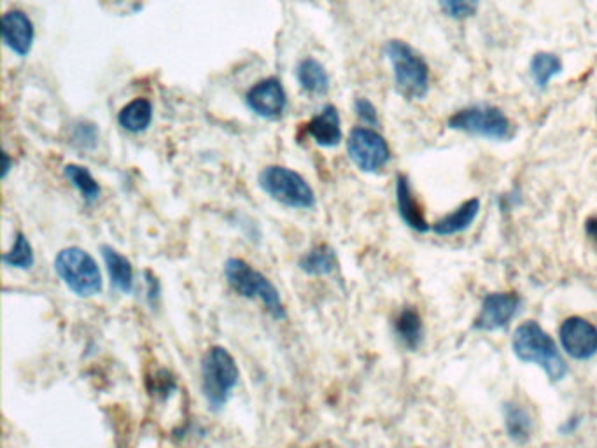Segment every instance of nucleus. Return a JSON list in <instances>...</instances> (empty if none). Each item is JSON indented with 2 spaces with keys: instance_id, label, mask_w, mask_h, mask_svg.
I'll use <instances>...</instances> for the list:
<instances>
[{
  "instance_id": "nucleus-1",
  "label": "nucleus",
  "mask_w": 597,
  "mask_h": 448,
  "mask_svg": "<svg viewBox=\"0 0 597 448\" xmlns=\"http://www.w3.org/2000/svg\"><path fill=\"white\" fill-rule=\"evenodd\" d=\"M512 350L518 361L541 368L550 382H560L568 375V365L554 338L536 321L515 327Z\"/></svg>"
},
{
  "instance_id": "nucleus-2",
  "label": "nucleus",
  "mask_w": 597,
  "mask_h": 448,
  "mask_svg": "<svg viewBox=\"0 0 597 448\" xmlns=\"http://www.w3.org/2000/svg\"><path fill=\"white\" fill-rule=\"evenodd\" d=\"M227 283L239 296L246 300H260L275 321H286L288 312L275 284L260 270L240 258H229L225 263Z\"/></svg>"
},
{
  "instance_id": "nucleus-3",
  "label": "nucleus",
  "mask_w": 597,
  "mask_h": 448,
  "mask_svg": "<svg viewBox=\"0 0 597 448\" xmlns=\"http://www.w3.org/2000/svg\"><path fill=\"white\" fill-rule=\"evenodd\" d=\"M200 369L207 405L212 411H221L239 384L240 371L237 361L225 347L212 346L207 348Z\"/></svg>"
},
{
  "instance_id": "nucleus-4",
  "label": "nucleus",
  "mask_w": 597,
  "mask_h": 448,
  "mask_svg": "<svg viewBox=\"0 0 597 448\" xmlns=\"http://www.w3.org/2000/svg\"><path fill=\"white\" fill-rule=\"evenodd\" d=\"M386 57L392 65L396 90L407 101H421L430 91V67L426 60L405 41L386 44Z\"/></svg>"
},
{
  "instance_id": "nucleus-5",
  "label": "nucleus",
  "mask_w": 597,
  "mask_h": 448,
  "mask_svg": "<svg viewBox=\"0 0 597 448\" xmlns=\"http://www.w3.org/2000/svg\"><path fill=\"white\" fill-rule=\"evenodd\" d=\"M55 272L67 289L80 298H93L102 291L99 263L81 247L62 249L55 258Z\"/></svg>"
},
{
  "instance_id": "nucleus-6",
  "label": "nucleus",
  "mask_w": 597,
  "mask_h": 448,
  "mask_svg": "<svg viewBox=\"0 0 597 448\" xmlns=\"http://www.w3.org/2000/svg\"><path fill=\"white\" fill-rule=\"evenodd\" d=\"M260 187L272 200L289 208L307 210L315 205V193L312 186L298 172L286 166L270 165L263 168L260 174Z\"/></svg>"
},
{
  "instance_id": "nucleus-7",
  "label": "nucleus",
  "mask_w": 597,
  "mask_h": 448,
  "mask_svg": "<svg viewBox=\"0 0 597 448\" xmlns=\"http://www.w3.org/2000/svg\"><path fill=\"white\" fill-rule=\"evenodd\" d=\"M449 126L474 137L501 143L514 137V124L510 118L493 105L464 107L449 118Z\"/></svg>"
},
{
  "instance_id": "nucleus-8",
  "label": "nucleus",
  "mask_w": 597,
  "mask_h": 448,
  "mask_svg": "<svg viewBox=\"0 0 597 448\" xmlns=\"http://www.w3.org/2000/svg\"><path fill=\"white\" fill-rule=\"evenodd\" d=\"M347 153L354 165L368 174L382 170L391 160V149L386 139L367 126H357L350 132Z\"/></svg>"
},
{
  "instance_id": "nucleus-9",
  "label": "nucleus",
  "mask_w": 597,
  "mask_h": 448,
  "mask_svg": "<svg viewBox=\"0 0 597 448\" xmlns=\"http://www.w3.org/2000/svg\"><path fill=\"white\" fill-rule=\"evenodd\" d=\"M559 340L562 350L577 361H589L597 354V327L580 315H571L560 325Z\"/></svg>"
},
{
  "instance_id": "nucleus-10",
  "label": "nucleus",
  "mask_w": 597,
  "mask_h": 448,
  "mask_svg": "<svg viewBox=\"0 0 597 448\" xmlns=\"http://www.w3.org/2000/svg\"><path fill=\"white\" fill-rule=\"evenodd\" d=\"M522 298L517 293H491L484 298L480 314L474 319V329L497 331L508 326L520 310Z\"/></svg>"
},
{
  "instance_id": "nucleus-11",
  "label": "nucleus",
  "mask_w": 597,
  "mask_h": 448,
  "mask_svg": "<svg viewBox=\"0 0 597 448\" xmlns=\"http://www.w3.org/2000/svg\"><path fill=\"white\" fill-rule=\"evenodd\" d=\"M248 107L265 120H279L288 105V95L283 88V82L277 78H268L256 82L246 95Z\"/></svg>"
},
{
  "instance_id": "nucleus-12",
  "label": "nucleus",
  "mask_w": 597,
  "mask_h": 448,
  "mask_svg": "<svg viewBox=\"0 0 597 448\" xmlns=\"http://www.w3.org/2000/svg\"><path fill=\"white\" fill-rule=\"evenodd\" d=\"M34 37H36L34 23L23 11L13 9L4 15L2 39L13 53H16L18 57H27L32 51Z\"/></svg>"
},
{
  "instance_id": "nucleus-13",
  "label": "nucleus",
  "mask_w": 597,
  "mask_h": 448,
  "mask_svg": "<svg viewBox=\"0 0 597 448\" xmlns=\"http://www.w3.org/2000/svg\"><path fill=\"white\" fill-rule=\"evenodd\" d=\"M396 204H398L400 218L403 219V223L407 224L409 228H412L419 233L430 231L432 226L428 223L419 200L413 195L409 177L403 176V174H400L396 177Z\"/></svg>"
},
{
  "instance_id": "nucleus-14",
  "label": "nucleus",
  "mask_w": 597,
  "mask_h": 448,
  "mask_svg": "<svg viewBox=\"0 0 597 448\" xmlns=\"http://www.w3.org/2000/svg\"><path fill=\"white\" fill-rule=\"evenodd\" d=\"M310 137L321 147H335L342 141L340 114L335 105H326L317 116L307 124Z\"/></svg>"
},
{
  "instance_id": "nucleus-15",
  "label": "nucleus",
  "mask_w": 597,
  "mask_h": 448,
  "mask_svg": "<svg viewBox=\"0 0 597 448\" xmlns=\"http://www.w3.org/2000/svg\"><path fill=\"white\" fill-rule=\"evenodd\" d=\"M101 251H102L103 263L107 268L111 284L116 291H120L123 294H130L133 291V284H135L133 266L130 263V260L111 245H102Z\"/></svg>"
},
{
  "instance_id": "nucleus-16",
  "label": "nucleus",
  "mask_w": 597,
  "mask_h": 448,
  "mask_svg": "<svg viewBox=\"0 0 597 448\" xmlns=\"http://www.w3.org/2000/svg\"><path fill=\"white\" fill-rule=\"evenodd\" d=\"M478 212H480L478 198L466 200L464 204L459 205L457 208H453V212H449L447 216H443L442 219H438L436 223L432 224V231L442 237L463 233L468 228H472L474 219L478 218Z\"/></svg>"
},
{
  "instance_id": "nucleus-17",
  "label": "nucleus",
  "mask_w": 597,
  "mask_h": 448,
  "mask_svg": "<svg viewBox=\"0 0 597 448\" xmlns=\"http://www.w3.org/2000/svg\"><path fill=\"white\" fill-rule=\"evenodd\" d=\"M394 333L403 346L417 350L424 340V325L421 314L413 306H405L394 321Z\"/></svg>"
},
{
  "instance_id": "nucleus-18",
  "label": "nucleus",
  "mask_w": 597,
  "mask_h": 448,
  "mask_svg": "<svg viewBox=\"0 0 597 448\" xmlns=\"http://www.w3.org/2000/svg\"><path fill=\"white\" fill-rule=\"evenodd\" d=\"M503 415H505L506 432L515 443L529 442V438L533 434V428H535L529 410L517 401H510L503 407Z\"/></svg>"
},
{
  "instance_id": "nucleus-19",
  "label": "nucleus",
  "mask_w": 597,
  "mask_h": 448,
  "mask_svg": "<svg viewBox=\"0 0 597 448\" xmlns=\"http://www.w3.org/2000/svg\"><path fill=\"white\" fill-rule=\"evenodd\" d=\"M296 80L310 95H325L330 90V76L325 65L315 59H304L296 67Z\"/></svg>"
},
{
  "instance_id": "nucleus-20",
  "label": "nucleus",
  "mask_w": 597,
  "mask_h": 448,
  "mask_svg": "<svg viewBox=\"0 0 597 448\" xmlns=\"http://www.w3.org/2000/svg\"><path fill=\"white\" fill-rule=\"evenodd\" d=\"M336 256L330 245H317L310 249L298 261L300 270L310 277L331 275L336 270Z\"/></svg>"
},
{
  "instance_id": "nucleus-21",
  "label": "nucleus",
  "mask_w": 597,
  "mask_h": 448,
  "mask_svg": "<svg viewBox=\"0 0 597 448\" xmlns=\"http://www.w3.org/2000/svg\"><path fill=\"white\" fill-rule=\"evenodd\" d=\"M118 122L130 133H141L153 122V105L145 99H135L126 103L118 114Z\"/></svg>"
},
{
  "instance_id": "nucleus-22",
  "label": "nucleus",
  "mask_w": 597,
  "mask_h": 448,
  "mask_svg": "<svg viewBox=\"0 0 597 448\" xmlns=\"http://www.w3.org/2000/svg\"><path fill=\"white\" fill-rule=\"evenodd\" d=\"M529 72L538 88L545 90L549 82L562 72V60L549 51H539L529 63Z\"/></svg>"
},
{
  "instance_id": "nucleus-23",
  "label": "nucleus",
  "mask_w": 597,
  "mask_h": 448,
  "mask_svg": "<svg viewBox=\"0 0 597 448\" xmlns=\"http://www.w3.org/2000/svg\"><path fill=\"white\" fill-rule=\"evenodd\" d=\"M63 176L69 183L72 184L83 197L86 202H95L101 197V186L95 181V177L91 176V172L81 166V165L70 164L65 165L63 168Z\"/></svg>"
},
{
  "instance_id": "nucleus-24",
  "label": "nucleus",
  "mask_w": 597,
  "mask_h": 448,
  "mask_svg": "<svg viewBox=\"0 0 597 448\" xmlns=\"http://www.w3.org/2000/svg\"><path fill=\"white\" fill-rule=\"evenodd\" d=\"M4 265L9 268H18V270H30L34 263H36V254L32 244L28 242V239L25 237V233L18 231L15 244L11 247V251H7L2 256Z\"/></svg>"
},
{
  "instance_id": "nucleus-25",
  "label": "nucleus",
  "mask_w": 597,
  "mask_h": 448,
  "mask_svg": "<svg viewBox=\"0 0 597 448\" xmlns=\"http://www.w3.org/2000/svg\"><path fill=\"white\" fill-rule=\"evenodd\" d=\"M442 11L453 20L472 18L478 11L480 0H438Z\"/></svg>"
},
{
  "instance_id": "nucleus-26",
  "label": "nucleus",
  "mask_w": 597,
  "mask_h": 448,
  "mask_svg": "<svg viewBox=\"0 0 597 448\" xmlns=\"http://www.w3.org/2000/svg\"><path fill=\"white\" fill-rule=\"evenodd\" d=\"M74 143L78 144L83 149H93L97 145V130L95 124L90 123H81L76 128V135H74Z\"/></svg>"
},
{
  "instance_id": "nucleus-27",
  "label": "nucleus",
  "mask_w": 597,
  "mask_h": 448,
  "mask_svg": "<svg viewBox=\"0 0 597 448\" xmlns=\"http://www.w3.org/2000/svg\"><path fill=\"white\" fill-rule=\"evenodd\" d=\"M354 109H356V114H357V118L361 122H365L370 126H375L378 123V112H377L375 105L368 99H357L354 103Z\"/></svg>"
},
{
  "instance_id": "nucleus-28",
  "label": "nucleus",
  "mask_w": 597,
  "mask_h": 448,
  "mask_svg": "<svg viewBox=\"0 0 597 448\" xmlns=\"http://www.w3.org/2000/svg\"><path fill=\"white\" fill-rule=\"evenodd\" d=\"M585 231H587L589 239H592L597 244V216H592L585 221Z\"/></svg>"
},
{
  "instance_id": "nucleus-29",
  "label": "nucleus",
  "mask_w": 597,
  "mask_h": 448,
  "mask_svg": "<svg viewBox=\"0 0 597 448\" xmlns=\"http://www.w3.org/2000/svg\"><path fill=\"white\" fill-rule=\"evenodd\" d=\"M580 422H581L580 417H571V419L566 421V424L560 428V432H562V434H570V432H573V431L580 426Z\"/></svg>"
},
{
  "instance_id": "nucleus-30",
  "label": "nucleus",
  "mask_w": 597,
  "mask_h": 448,
  "mask_svg": "<svg viewBox=\"0 0 597 448\" xmlns=\"http://www.w3.org/2000/svg\"><path fill=\"white\" fill-rule=\"evenodd\" d=\"M9 170H11V160H9V155L4 153V170H2V177H4V179L7 177Z\"/></svg>"
}]
</instances>
